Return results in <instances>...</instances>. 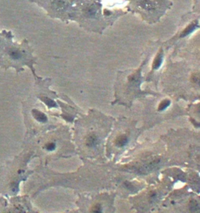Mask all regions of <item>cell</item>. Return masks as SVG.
<instances>
[{"label": "cell", "mask_w": 200, "mask_h": 213, "mask_svg": "<svg viewBox=\"0 0 200 213\" xmlns=\"http://www.w3.org/2000/svg\"><path fill=\"white\" fill-rule=\"evenodd\" d=\"M33 115L35 118L36 120H38V121H41V122H46L47 121V117L45 114H43L42 112L39 111L38 110H32Z\"/></svg>", "instance_id": "obj_4"}, {"label": "cell", "mask_w": 200, "mask_h": 213, "mask_svg": "<svg viewBox=\"0 0 200 213\" xmlns=\"http://www.w3.org/2000/svg\"><path fill=\"white\" fill-rule=\"evenodd\" d=\"M170 104V101L169 100H163L160 103L159 106V110H165L166 108H167L168 106Z\"/></svg>", "instance_id": "obj_8"}, {"label": "cell", "mask_w": 200, "mask_h": 213, "mask_svg": "<svg viewBox=\"0 0 200 213\" xmlns=\"http://www.w3.org/2000/svg\"><path fill=\"white\" fill-rule=\"evenodd\" d=\"M101 206H100L99 204H96V205H95V206L92 208V210H91V212H101Z\"/></svg>", "instance_id": "obj_10"}, {"label": "cell", "mask_w": 200, "mask_h": 213, "mask_svg": "<svg viewBox=\"0 0 200 213\" xmlns=\"http://www.w3.org/2000/svg\"><path fill=\"white\" fill-rule=\"evenodd\" d=\"M193 79L195 82H199V75H194Z\"/></svg>", "instance_id": "obj_11"}, {"label": "cell", "mask_w": 200, "mask_h": 213, "mask_svg": "<svg viewBox=\"0 0 200 213\" xmlns=\"http://www.w3.org/2000/svg\"><path fill=\"white\" fill-rule=\"evenodd\" d=\"M99 143V140L97 136L94 134H91L88 136L86 139V145L89 147H95Z\"/></svg>", "instance_id": "obj_3"}, {"label": "cell", "mask_w": 200, "mask_h": 213, "mask_svg": "<svg viewBox=\"0 0 200 213\" xmlns=\"http://www.w3.org/2000/svg\"><path fill=\"white\" fill-rule=\"evenodd\" d=\"M128 142V137L124 135H121V136H118L117 140L115 141V144L117 147H124L125 145H127V143Z\"/></svg>", "instance_id": "obj_6"}, {"label": "cell", "mask_w": 200, "mask_h": 213, "mask_svg": "<svg viewBox=\"0 0 200 213\" xmlns=\"http://www.w3.org/2000/svg\"><path fill=\"white\" fill-rule=\"evenodd\" d=\"M55 148H56V145H55V143H48V144L46 145V149L48 150H49V151H52V150H53Z\"/></svg>", "instance_id": "obj_9"}, {"label": "cell", "mask_w": 200, "mask_h": 213, "mask_svg": "<svg viewBox=\"0 0 200 213\" xmlns=\"http://www.w3.org/2000/svg\"><path fill=\"white\" fill-rule=\"evenodd\" d=\"M163 53H162V51H160L157 55L154 60V62H153V69L154 70H157L161 66L162 62H163Z\"/></svg>", "instance_id": "obj_5"}, {"label": "cell", "mask_w": 200, "mask_h": 213, "mask_svg": "<svg viewBox=\"0 0 200 213\" xmlns=\"http://www.w3.org/2000/svg\"><path fill=\"white\" fill-rule=\"evenodd\" d=\"M35 2L46 9L52 17H59L62 20L68 19L67 13L70 10V0H29Z\"/></svg>", "instance_id": "obj_1"}, {"label": "cell", "mask_w": 200, "mask_h": 213, "mask_svg": "<svg viewBox=\"0 0 200 213\" xmlns=\"http://www.w3.org/2000/svg\"><path fill=\"white\" fill-rule=\"evenodd\" d=\"M41 100H43L44 103H46L49 108H57V104L56 103V102L52 100L49 99V98H47V97H42Z\"/></svg>", "instance_id": "obj_7"}, {"label": "cell", "mask_w": 200, "mask_h": 213, "mask_svg": "<svg viewBox=\"0 0 200 213\" xmlns=\"http://www.w3.org/2000/svg\"><path fill=\"white\" fill-rule=\"evenodd\" d=\"M75 13L78 14L80 20H99L101 17V7L97 2H85L80 9H79L78 13Z\"/></svg>", "instance_id": "obj_2"}]
</instances>
